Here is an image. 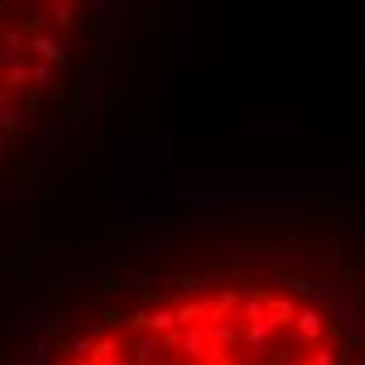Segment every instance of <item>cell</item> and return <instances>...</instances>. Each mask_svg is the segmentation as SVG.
Masks as SVG:
<instances>
[{"instance_id": "cell-2", "label": "cell", "mask_w": 365, "mask_h": 365, "mask_svg": "<svg viewBox=\"0 0 365 365\" xmlns=\"http://www.w3.org/2000/svg\"><path fill=\"white\" fill-rule=\"evenodd\" d=\"M72 4H0V151L21 143L76 59Z\"/></svg>"}, {"instance_id": "cell-1", "label": "cell", "mask_w": 365, "mask_h": 365, "mask_svg": "<svg viewBox=\"0 0 365 365\" xmlns=\"http://www.w3.org/2000/svg\"><path fill=\"white\" fill-rule=\"evenodd\" d=\"M55 365H353V336L298 286L227 282L113 315Z\"/></svg>"}]
</instances>
